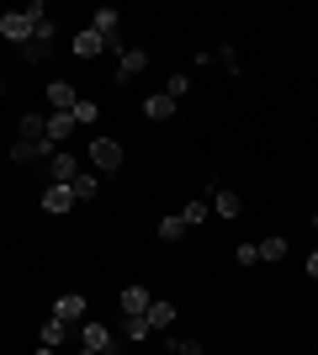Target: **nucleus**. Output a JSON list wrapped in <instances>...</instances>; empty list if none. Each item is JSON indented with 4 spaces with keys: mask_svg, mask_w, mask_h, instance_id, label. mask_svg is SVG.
Instances as JSON below:
<instances>
[{
    "mask_svg": "<svg viewBox=\"0 0 318 355\" xmlns=\"http://www.w3.org/2000/svg\"><path fill=\"white\" fill-rule=\"evenodd\" d=\"M159 239H165V244L186 239V218H181V212H165V218H159Z\"/></svg>",
    "mask_w": 318,
    "mask_h": 355,
    "instance_id": "obj_20",
    "label": "nucleus"
},
{
    "mask_svg": "<svg viewBox=\"0 0 318 355\" xmlns=\"http://www.w3.org/2000/svg\"><path fill=\"white\" fill-rule=\"evenodd\" d=\"M181 218H186V228H202V223L212 218V202H202V196H191V202H186V207H181Z\"/></svg>",
    "mask_w": 318,
    "mask_h": 355,
    "instance_id": "obj_19",
    "label": "nucleus"
},
{
    "mask_svg": "<svg viewBox=\"0 0 318 355\" xmlns=\"http://www.w3.org/2000/svg\"><path fill=\"white\" fill-rule=\"evenodd\" d=\"M75 53H80V59H101V53H106V37H96L91 27H80L75 32Z\"/></svg>",
    "mask_w": 318,
    "mask_h": 355,
    "instance_id": "obj_15",
    "label": "nucleus"
},
{
    "mask_svg": "<svg viewBox=\"0 0 318 355\" xmlns=\"http://www.w3.org/2000/svg\"><path fill=\"white\" fill-rule=\"evenodd\" d=\"M186 90H191V74H186V69H175V74H170V85H165V96H170V101H181Z\"/></svg>",
    "mask_w": 318,
    "mask_h": 355,
    "instance_id": "obj_24",
    "label": "nucleus"
},
{
    "mask_svg": "<svg viewBox=\"0 0 318 355\" xmlns=\"http://www.w3.org/2000/svg\"><path fill=\"white\" fill-rule=\"evenodd\" d=\"M32 32H37V21H32L27 11H6V16H0V37H6V43L27 48V43H32Z\"/></svg>",
    "mask_w": 318,
    "mask_h": 355,
    "instance_id": "obj_2",
    "label": "nucleus"
},
{
    "mask_svg": "<svg viewBox=\"0 0 318 355\" xmlns=\"http://www.w3.org/2000/svg\"><path fill=\"white\" fill-rule=\"evenodd\" d=\"M122 159H127V148H122V144H117L112 133L91 138V164L101 170V175H117V170H122Z\"/></svg>",
    "mask_w": 318,
    "mask_h": 355,
    "instance_id": "obj_1",
    "label": "nucleus"
},
{
    "mask_svg": "<svg viewBox=\"0 0 318 355\" xmlns=\"http://www.w3.org/2000/svg\"><path fill=\"white\" fill-rule=\"evenodd\" d=\"M96 191H101V180H96L91 170H80L75 175V202H96Z\"/></svg>",
    "mask_w": 318,
    "mask_h": 355,
    "instance_id": "obj_23",
    "label": "nucleus"
},
{
    "mask_svg": "<svg viewBox=\"0 0 318 355\" xmlns=\"http://www.w3.org/2000/svg\"><path fill=\"white\" fill-rule=\"evenodd\" d=\"M212 212H218V218H239L244 212L239 191H233V186H218V191H212Z\"/></svg>",
    "mask_w": 318,
    "mask_h": 355,
    "instance_id": "obj_13",
    "label": "nucleus"
},
{
    "mask_svg": "<svg viewBox=\"0 0 318 355\" xmlns=\"http://www.w3.org/2000/svg\"><path fill=\"white\" fill-rule=\"evenodd\" d=\"M149 302H154V292H149V286H122V297H117L122 318H138V313H149Z\"/></svg>",
    "mask_w": 318,
    "mask_h": 355,
    "instance_id": "obj_8",
    "label": "nucleus"
},
{
    "mask_svg": "<svg viewBox=\"0 0 318 355\" xmlns=\"http://www.w3.org/2000/svg\"><path fill=\"white\" fill-rule=\"evenodd\" d=\"M218 64H228V69H239V48H233V43H223V48H218Z\"/></svg>",
    "mask_w": 318,
    "mask_h": 355,
    "instance_id": "obj_28",
    "label": "nucleus"
},
{
    "mask_svg": "<svg viewBox=\"0 0 318 355\" xmlns=\"http://www.w3.org/2000/svg\"><path fill=\"white\" fill-rule=\"evenodd\" d=\"M32 37H43V43H53V37H59V21H53V16H43V21H37V32H32Z\"/></svg>",
    "mask_w": 318,
    "mask_h": 355,
    "instance_id": "obj_27",
    "label": "nucleus"
},
{
    "mask_svg": "<svg viewBox=\"0 0 318 355\" xmlns=\"http://www.w3.org/2000/svg\"><path fill=\"white\" fill-rule=\"evenodd\" d=\"M287 260V239L271 234V239H260V266H281Z\"/></svg>",
    "mask_w": 318,
    "mask_h": 355,
    "instance_id": "obj_17",
    "label": "nucleus"
},
{
    "mask_svg": "<svg viewBox=\"0 0 318 355\" xmlns=\"http://www.w3.org/2000/svg\"><path fill=\"white\" fill-rule=\"evenodd\" d=\"M85 313H91V302H85L80 292H64L59 302H53V318H64L69 329H75V324H85Z\"/></svg>",
    "mask_w": 318,
    "mask_h": 355,
    "instance_id": "obj_7",
    "label": "nucleus"
},
{
    "mask_svg": "<svg viewBox=\"0 0 318 355\" xmlns=\"http://www.w3.org/2000/svg\"><path fill=\"white\" fill-rule=\"evenodd\" d=\"M64 340H69V324H64V318H53V313H48V318H43V345H48V350H59Z\"/></svg>",
    "mask_w": 318,
    "mask_h": 355,
    "instance_id": "obj_18",
    "label": "nucleus"
},
{
    "mask_svg": "<svg viewBox=\"0 0 318 355\" xmlns=\"http://www.w3.org/2000/svg\"><path fill=\"white\" fill-rule=\"evenodd\" d=\"M154 329H149V318H143V313H138V318H122V340L127 345H138V340H149Z\"/></svg>",
    "mask_w": 318,
    "mask_h": 355,
    "instance_id": "obj_21",
    "label": "nucleus"
},
{
    "mask_svg": "<svg viewBox=\"0 0 318 355\" xmlns=\"http://www.w3.org/2000/svg\"><path fill=\"white\" fill-rule=\"evenodd\" d=\"M32 355H59V350H48V345H43V350H32Z\"/></svg>",
    "mask_w": 318,
    "mask_h": 355,
    "instance_id": "obj_30",
    "label": "nucleus"
},
{
    "mask_svg": "<svg viewBox=\"0 0 318 355\" xmlns=\"http://www.w3.org/2000/svg\"><path fill=\"white\" fill-rule=\"evenodd\" d=\"M143 318H149V329H170V324H175V318H181V308H175L170 297H154Z\"/></svg>",
    "mask_w": 318,
    "mask_h": 355,
    "instance_id": "obj_12",
    "label": "nucleus"
},
{
    "mask_svg": "<svg viewBox=\"0 0 318 355\" xmlns=\"http://www.w3.org/2000/svg\"><path fill=\"white\" fill-rule=\"evenodd\" d=\"M117 27H122V16L112 11V6L91 11V32H96V37H106V48H117V53H122V37H117Z\"/></svg>",
    "mask_w": 318,
    "mask_h": 355,
    "instance_id": "obj_4",
    "label": "nucleus"
},
{
    "mask_svg": "<svg viewBox=\"0 0 318 355\" xmlns=\"http://www.w3.org/2000/svg\"><path fill=\"white\" fill-rule=\"evenodd\" d=\"M37 207H43L48 218H64V212L75 207V186H43V196H37Z\"/></svg>",
    "mask_w": 318,
    "mask_h": 355,
    "instance_id": "obj_6",
    "label": "nucleus"
},
{
    "mask_svg": "<svg viewBox=\"0 0 318 355\" xmlns=\"http://www.w3.org/2000/svg\"><path fill=\"white\" fill-rule=\"evenodd\" d=\"M233 260H239V266H260V244H249V239H244L239 250H233Z\"/></svg>",
    "mask_w": 318,
    "mask_h": 355,
    "instance_id": "obj_25",
    "label": "nucleus"
},
{
    "mask_svg": "<svg viewBox=\"0 0 318 355\" xmlns=\"http://www.w3.org/2000/svg\"><path fill=\"white\" fill-rule=\"evenodd\" d=\"M75 355H96V350H75Z\"/></svg>",
    "mask_w": 318,
    "mask_h": 355,
    "instance_id": "obj_31",
    "label": "nucleus"
},
{
    "mask_svg": "<svg viewBox=\"0 0 318 355\" xmlns=\"http://www.w3.org/2000/svg\"><path fill=\"white\" fill-rule=\"evenodd\" d=\"M21 144H48V117L43 112H27V117H21Z\"/></svg>",
    "mask_w": 318,
    "mask_h": 355,
    "instance_id": "obj_16",
    "label": "nucleus"
},
{
    "mask_svg": "<svg viewBox=\"0 0 318 355\" xmlns=\"http://www.w3.org/2000/svg\"><path fill=\"white\" fill-rule=\"evenodd\" d=\"M143 69H149V53H143V48H122L117 53V85L122 80H138Z\"/></svg>",
    "mask_w": 318,
    "mask_h": 355,
    "instance_id": "obj_9",
    "label": "nucleus"
},
{
    "mask_svg": "<svg viewBox=\"0 0 318 355\" xmlns=\"http://www.w3.org/2000/svg\"><path fill=\"white\" fill-rule=\"evenodd\" d=\"M43 96H48V106H53V112H75V101H80L69 80H48V90H43Z\"/></svg>",
    "mask_w": 318,
    "mask_h": 355,
    "instance_id": "obj_11",
    "label": "nucleus"
},
{
    "mask_svg": "<svg viewBox=\"0 0 318 355\" xmlns=\"http://www.w3.org/2000/svg\"><path fill=\"white\" fill-rule=\"evenodd\" d=\"M75 175H80V159L69 148H59V154L48 159V186H75Z\"/></svg>",
    "mask_w": 318,
    "mask_h": 355,
    "instance_id": "obj_5",
    "label": "nucleus"
},
{
    "mask_svg": "<svg viewBox=\"0 0 318 355\" xmlns=\"http://www.w3.org/2000/svg\"><path fill=\"white\" fill-rule=\"evenodd\" d=\"M75 138V112H48V144L59 148Z\"/></svg>",
    "mask_w": 318,
    "mask_h": 355,
    "instance_id": "obj_10",
    "label": "nucleus"
},
{
    "mask_svg": "<svg viewBox=\"0 0 318 355\" xmlns=\"http://www.w3.org/2000/svg\"><path fill=\"white\" fill-rule=\"evenodd\" d=\"M143 117H149V122H170V117H175V101H170L165 90H154L149 101H143Z\"/></svg>",
    "mask_w": 318,
    "mask_h": 355,
    "instance_id": "obj_14",
    "label": "nucleus"
},
{
    "mask_svg": "<svg viewBox=\"0 0 318 355\" xmlns=\"http://www.w3.org/2000/svg\"><path fill=\"white\" fill-rule=\"evenodd\" d=\"M48 59H53V43H43V37H32L21 48V64H48Z\"/></svg>",
    "mask_w": 318,
    "mask_h": 355,
    "instance_id": "obj_22",
    "label": "nucleus"
},
{
    "mask_svg": "<svg viewBox=\"0 0 318 355\" xmlns=\"http://www.w3.org/2000/svg\"><path fill=\"white\" fill-rule=\"evenodd\" d=\"M308 276H313V282H318V250L308 254Z\"/></svg>",
    "mask_w": 318,
    "mask_h": 355,
    "instance_id": "obj_29",
    "label": "nucleus"
},
{
    "mask_svg": "<svg viewBox=\"0 0 318 355\" xmlns=\"http://www.w3.org/2000/svg\"><path fill=\"white\" fill-rule=\"evenodd\" d=\"M112 329L101 324V318H85V324H80V350H96V355H112Z\"/></svg>",
    "mask_w": 318,
    "mask_h": 355,
    "instance_id": "obj_3",
    "label": "nucleus"
},
{
    "mask_svg": "<svg viewBox=\"0 0 318 355\" xmlns=\"http://www.w3.org/2000/svg\"><path fill=\"white\" fill-rule=\"evenodd\" d=\"M96 117H101V106H96V101H85V96H80V101H75V122H96Z\"/></svg>",
    "mask_w": 318,
    "mask_h": 355,
    "instance_id": "obj_26",
    "label": "nucleus"
}]
</instances>
